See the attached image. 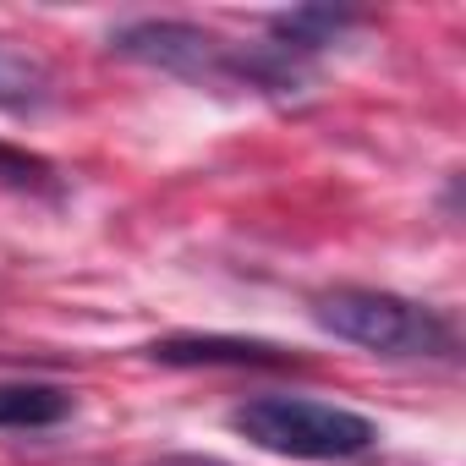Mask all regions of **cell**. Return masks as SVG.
<instances>
[{
    "mask_svg": "<svg viewBox=\"0 0 466 466\" xmlns=\"http://www.w3.org/2000/svg\"><path fill=\"white\" fill-rule=\"evenodd\" d=\"M110 50L170 77L203 88H253V94H297L308 83L302 61L280 45H230L192 23H127L110 34Z\"/></svg>",
    "mask_w": 466,
    "mask_h": 466,
    "instance_id": "cell-1",
    "label": "cell"
},
{
    "mask_svg": "<svg viewBox=\"0 0 466 466\" xmlns=\"http://www.w3.org/2000/svg\"><path fill=\"white\" fill-rule=\"evenodd\" d=\"M230 428L248 444L291 461H351L379 439V428L362 411L308 400V395H253L230 411Z\"/></svg>",
    "mask_w": 466,
    "mask_h": 466,
    "instance_id": "cell-2",
    "label": "cell"
},
{
    "mask_svg": "<svg viewBox=\"0 0 466 466\" xmlns=\"http://www.w3.org/2000/svg\"><path fill=\"white\" fill-rule=\"evenodd\" d=\"M313 319L379 357H450L455 351V329L439 308L395 297V291H368V286H340L324 291L313 302Z\"/></svg>",
    "mask_w": 466,
    "mask_h": 466,
    "instance_id": "cell-3",
    "label": "cell"
},
{
    "mask_svg": "<svg viewBox=\"0 0 466 466\" xmlns=\"http://www.w3.org/2000/svg\"><path fill=\"white\" fill-rule=\"evenodd\" d=\"M154 362H170V368H286L297 362L286 346H269V340H242V335H165L148 346Z\"/></svg>",
    "mask_w": 466,
    "mask_h": 466,
    "instance_id": "cell-4",
    "label": "cell"
},
{
    "mask_svg": "<svg viewBox=\"0 0 466 466\" xmlns=\"http://www.w3.org/2000/svg\"><path fill=\"white\" fill-rule=\"evenodd\" d=\"M72 390L61 384H34V379H17V384H0V428H56L72 417Z\"/></svg>",
    "mask_w": 466,
    "mask_h": 466,
    "instance_id": "cell-5",
    "label": "cell"
},
{
    "mask_svg": "<svg viewBox=\"0 0 466 466\" xmlns=\"http://www.w3.org/2000/svg\"><path fill=\"white\" fill-rule=\"evenodd\" d=\"M56 99V77L45 61L0 45V110H39Z\"/></svg>",
    "mask_w": 466,
    "mask_h": 466,
    "instance_id": "cell-6",
    "label": "cell"
},
{
    "mask_svg": "<svg viewBox=\"0 0 466 466\" xmlns=\"http://www.w3.org/2000/svg\"><path fill=\"white\" fill-rule=\"evenodd\" d=\"M351 23H357L351 12H335V6H302V12H286V17H275L269 28H275L280 50H291V56H313V50L335 45V39L351 28Z\"/></svg>",
    "mask_w": 466,
    "mask_h": 466,
    "instance_id": "cell-7",
    "label": "cell"
},
{
    "mask_svg": "<svg viewBox=\"0 0 466 466\" xmlns=\"http://www.w3.org/2000/svg\"><path fill=\"white\" fill-rule=\"evenodd\" d=\"M0 187H12V192H56V165L28 154V148L0 143Z\"/></svg>",
    "mask_w": 466,
    "mask_h": 466,
    "instance_id": "cell-8",
    "label": "cell"
},
{
    "mask_svg": "<svg viewBox=\"0 0 466 466\" xmlns=\"http://www.w3.org/2000/svg\"><path fill=\"white\" fill-rule=\"evenodd\" d=\"M154 466H225V461H214V455H165Z\"/></svg>",
    "mask_w": 466,
    "mask_h": 466,
    "instance_id": "cell-9",
    "label": "cell"
}]
</instances>
